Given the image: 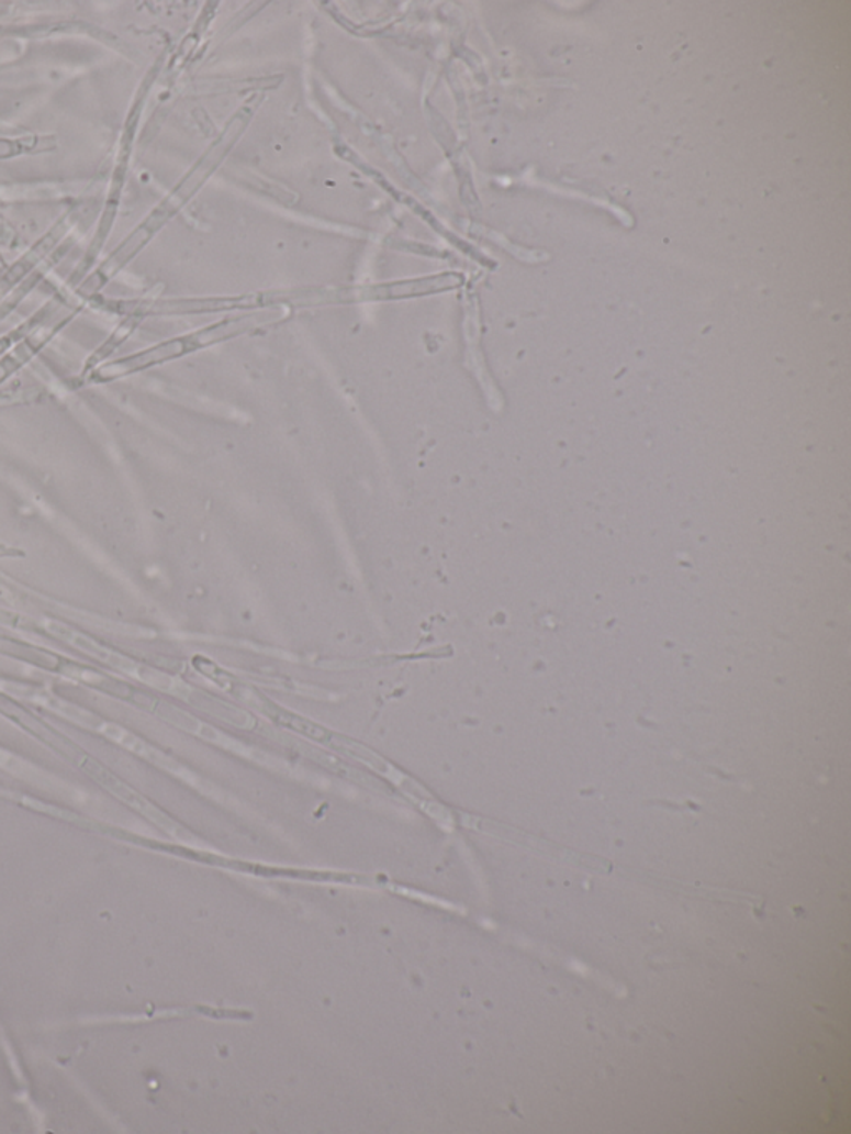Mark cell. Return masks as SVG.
Masks as SVG:
<instances>
[{
  "label": "cell",
  "instance_id": "obj_5",
  "mask_svg": "<svg viewBox=\"0 0 851 1134\" xmlns=\"http://www.w3.org/2000/svg\"><path fill=\"white\" fill-rule=\"evenodd\" d=\"M154 714L164 721L170 722L175 727L183 729V731L190 732V734L199 735V737L205 738L209 742H215L219 745H226V747H235V742L229 741L226 735L222 732L213 729L212 725L205 724L200 719L193 718L189 712L181 711V709L173 708V705L165 704V702L152 701L148 705Z\"/></svg>",
  "mask_w": 851,
  "mask_h": 1134
},
{
  "label": "cell",
  "instance_id": "obj_1",
  "mask_svg": "<svg viewBox=\"0 0 851 1134\" xmlns=\"http://www.w3.org/2000/svg\"><path fill=\"white\" fill-rule=\"evenodd\" d=\"M79 764L80 767H82L83 772L89 774V776L92 777V779H96L100 786L105 787L109 792L119 797L122 802L134 807L137 812L147 816L148 821L154 822L158 827L164 829V831L167 832V834H170L171 837L181 838V841H189L187 832L183 831L180 825L175 824L170 816L165 815V813L161 812L160 809H157L154 803L148 802L145 797L135 792V790L131 789L127 783L122 782L119 777L113 776L110 770L100 766L97 760L90 759L89 755H83L82 759L79 760Z\"/></svg>",
  "mask_w": 851,
  "mask_h": 1134
},
{
  "label": "cell",
  "instance_id": "obj_3",
  "mask_svg": "<svg viewBox=\"0 0 851 1134\" xmlns=\"http://www.w3.org/2000/svg\"><path fill=\"white\" fill-rule=\"evenodd\" d=\"M47 629L55 637L66 641L70 646L86 653L87 656L93 657V659L100 660V663L107 664V666L113 667V669L120 670V672L134 676L135 679H137L138 672H141L142 666H144V664L135 663V660L128 659V657L122 656V654L113 653V651L100 646L96 641L77 633V631L67 627L66 624H60V622H48Z\"/></svg>",
  "mask_w": 851,
  "mask_h": 1134
},
{
  "label": "cell",
  "instance_id": "obj_6",
  "mask_svg": "<svg viewBox=\"0 0 851 1134\" xmlns=\"http://www.w3.org/2000/svg\"><path fill=\"white\" fill-rule=\"evenodd\" d=\"M97 732H100V734L105 735V737L110 738V741L116 742V744L122 745V747L127 748V751L141 755V757H144V759L152 760V763L165 767V769L173 770V772H178V770H180V767H178L177 764L173 763V760L168 759V757H165L164 754H160V752L155 751V748L152 747V745H148L147 742L142 741V738L138 737V735L132 734V732H128L127 729L120 727L119 724L102 721L100 722L99 727H97Z\"/></svg>",
  "mask_w": 851,
  "mask_h": 1134
},
{
  "label": "cell",
  "instance_id": "obj_8",
  "mask_svg": "<svg viewBox=\"0 0 851 1134\" xmlns=\"http://www.w3.org/2000/svg\"><path fill=\"white\" fill-rule=\"evenodd\" d=\"M271 714L280 724L294 729V731L301 732V734L309 735V737L315 738V741L328 742L329 735H332L322 725L315 724V722L309 721V719L287 714V712L278 711V709H273Z\"/></svg>",
  "mask_w": 851,
  "mask_h": 1134
},
{
  "label": "cell",
  "instance_id": "obj_4",
  "mask_svg": "<svg viewBox=\"0 0 851 1134\" xmlns=\"http://www.w3.org/2000/svg\"><path fill=\"white\" fill-rule=\"evenodd\" d=\"M67 220L69 219H64L63 222L58 223V225L55 226L51 233H47V235H45L44 238L34 246V248H31V252H29L27 255H24V257H22L21 260H19L18 264L8 271V274L0 277V300H2V298H4L5 294L15 287V285L25 277V275L31 274V271L34 270V268L37 267V265L41 264L48 254H51V249L57 245L58 238H60L63 233L66 232Z\"/></svg>",
  "mask_w": 851,
  "mask_h": 1134
},
{
  "label": "cell",
  "instance_id": "obj_7",
  "mask_svg": "<svg viewBox=\"0 0 851 1134\" xmlns=\"http://www.w3.org/2000/svg\"><path fill=\"white\" fill-rule=\"evenodd\" d=\"M187 699H192L197 705L205 709L210 714L216 715V718L223 719V721L229 722V724L236 725V727H257V721L251 715H248L247 712L239 711V709L232 708V705L216 701V699L209 698V696L200 694L197 690H190L189 698Z\"/></svg>",
  "mask_w": 851,
  "mask_h": 1134
},
{
  "label": "cell",
  "instance_id": "obj_2",
  "mask_svg": "<svg viewBox=\"0 0 851 1134\" xmlns=\"http://www.w3.org/2000/svg\"><path fill=\"white\" fill-rule=\"evenodd\" d=\"M458 285H461V278L458 275H436V277L419 278V280L396 281V284L377 285V287L358 288V290H345L343 300H401V298L423 297V294L452 290Z\"/></svg>",
  "mask_w": 851,
  "mask_h": 1134
}]
</instances>
